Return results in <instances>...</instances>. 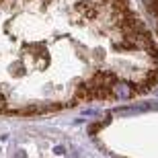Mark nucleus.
<instances>
[{
  "mask_svg": "<svg viewBox=\"0 0 158 158\" xmlns=\"http://www.w3.org/2000/svg\"><path fill=\"white\" fill-rule=\"evenodd\" d=\"M134 93H135L134 82H125V80H115V84L111 88V97H115V99H129Z\"/></svg>",
  "mask_w": 158,
  "mask_h": 158,
  "instance_id": "1",
  "label": "nucleus"
},
{
  "mask_svg": "<svg viewBox=\"0 0 158 158\" xmlns=\"http://www.w3.org/2000/svg\"><path fill=\"white\" fill-rule=\"evenodd\" d=\"M4 109H6V99L0 97V111H4Z\"/></svg>",
  "mask_w": 158,
  "mask_h": 158,
  "instance_id": "2",
  "label": "nucleus"
}]
</instances>
